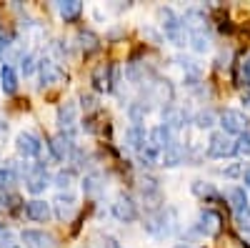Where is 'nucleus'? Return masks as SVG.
Returning a JSON list of instances; mask_svg holds the SVG:
<instances>
[{"mask_svg":"<svg viewBox=\"0 0 250 248\" xmlns=\"http://www.w3.org/2000/svg\"><path fill=\"white\" fill-rule=\"evenodd\" d=\"M0 208H5V193L0 191Z\"/></svg>","mask_w":250,"mask_h":248,"instance_id":"a19ab883","label":"nucleus"},{"mask_svg":"<svg viewBox=\"0 0 250 248\" xmlns=\"http://www.w3.org/2000/svg\"><path fill=\"white\" fill-rule=\"evenodd\" d=\"M25 216L33 221V223H48L53 211H50V203H45L43 198H33L25 203Z\"/></svg>","mask_w":250,"mask_h":248,"instance_id":"dca6fc26","label":"nucleus"},{"mask_svg":"<svg viewBox=\"0 0 250 248\" xmlns=\"http://www.w3.org/2000/svg\"><path fill=\"white\" fill-rule=\"evenodd\" d=\"M243 103H245V106H250V90L243 93Z\"/></svg>","mask_w":250,"mask_h":248,"instance_id":"ea45409f","label":"nucleus"},{"mask_svg":"<svg viewBox=\"0 0 250 248\" xmlns=\"http://www.w3.org/2000/svg\"><path fill=\"white\" fill-rule=\"evenodd\" d=\"M243 180H245V185L250 188V168H245V171H243Z\"/></svg>","mask_w":250,"mask_h":248,"instance_id":"58836bf2","label":"nucleus"},{"mask_svg":"<svg viewBox=\"0 0 250 248\" xmlns=\"http://www.w3.org/2000/svg\"><path fill=\"white\" fill-rule=\"evenodd\" d=\"M143 228L148 231L150 236H158V238L170 236L175 231V211L173 208H160L155 213H148L145 216Z\"/></svg>","mask_w":250,"mask_h":248,"instance_id":"f257e3e1","label":"nucleus"},{"mask_svg":"<svg viewBox=\"0 0 250 248\" xmlns=\"http://www.w3.org/2000/svg\"><path fill=\"white\" fill-rule=\"evenodd\" d=\"M0 86H3L5 95H15L18 93V73H15L13 66H3V70H0Z\"/></svg>","mask_w":250,"mask_h":248,"instance_id":"5701e85b","label":"nucleus"},{"mask_svg":"<svg viewBox=\"0 0 250 248\" xmlns=\"http://www.w3.org/2000/svg\"><path fill=\"white\" fill-rule=\"evenodd\" d=\"M75 151H78V148H75V138H73V135H68V133H55V135L50 138V153H53L55 160L70 163V158H73Z\"/></svg>","mask_w":250,"mask_h":248,"instance_id":"423d86ee","label":"nucleus"},{"mask_svg":"<svg viewBox=\"0 0 250 248\" xmlns=\"http://www.w3.org/2000/svg\"><path fill=\"white\" fill-rule=\"evenodd\" d=\"M235 156H250V131L235 138Z\"/></svg>","mask_w":250,"mask_h":248,"instance_id":"72a5a7b5","label":"nucleus"},{"mask_svg":"<svg viewBox=\"0 0 250 248\" xmlns=\"http://www.w3.org/2000/svg\"><path fill=\"white\" fill-rule=\"evenodd\" d=\"M220 126H223V133H228V135H243V133H248V128H250V120H248V115L243 113V111H235V108H225L223 113H220Z\"/></svg>","mask_w":250,"mask_h":248,"instance_id":"7ed1b4c3","label":"nucleus"},{"mask_svg":"<svg viewBox=\"0 0 250 248\" xmlns=\"http://www.w3.org/2000/svg\"><path fill=\"white\" fill-rule=\"evenodd\" d=\"M215 113L210 111V108H203V111H198L195 115H193V123H195V128H200V131H208V128H213L215 126Z\"/></svg>","mask_w":250,"mask_h":248,"instance_id":"c756f323","label":"nucleus"},{"mask_svg":"<svg viewBox=\"0 0 250 248\" xmlns=\"http://www.w3.org/2000/svg\"><path fill=\"white\" fill-rule=\"evenodd\" d=\"M190 191H193V196H198V198L205 201V203L220 198V193L215 191V185L208 183V180H193V183H190Z\"/></svg>","mask_w":250,"mask_h":248,"instance_id":"aec40b11","label":"nucleus"},{"mask_svg":"<svg viewBox=\"0 0 250 248\" xmlns=\"http://www.w3.org/2000/svg\"><path fill=\"white\" fill-rule=\"evenodd\" d=\"M5 133H8V120H5V118H0V138H3Z\"/></svg>","mask_w":250,"mask_h":248,"instance_id":"4c0bfd02","label":"nucleus"},{"mask_svg":"<svg viewBox=\"0 0 250 248\" xmlns=\"http://www.w3.org/2000/svg\"><path fill=\"white\" fill-rule=\"evenodd\" d=\"M135 158L140 165H145V168H153V165H160V151L153 146L150 140H145L143 146L135 151Z\"/></svg>","mask_w":250,"mask_h":248,"instance_id":"a211bd4d","label":"nucleus"},{"mask_svg":"<svg viewBox=\"0 0 250 248\" xmlns=\"http://www.w3.org/2000/svg\"><path fill=\"white\" fill-rule=\"evenodd\" d=\"M185 158H188V151H185L183 143L175 138L170 146L160 153V165H163V168H175V165L185 163Z\"/></svg>","mask_w":250,"mask_h":248,"instance_id":"ddd939ff","label":"nucleus"},{"mask_svg":"<svg viewBox=\"0 0 250 248\" xmlns=\"http://www.w3.org/2000/svg\"><path fill=\"white\" fill-rule=\"evenodd\" d=\"M53 208H55V216H58V221H70L73 218V213H75V208H78V203H75V196L73 193H58L55 198H53Z\"/></svg>","mask_w":250,"mask_h":248,"instance_id":"4468645a","label":"nucleus"},{"mask_svg":"<svg viewBox=\"0 0 250 248\" xmlns=\"http://www.w3.org/2000/svg\"><path fill=\"white\" fill-rule=\"evenodd\" d=\"M148 88H150V100L155 103H163V106H170V100H173V86H170V80H163V78H153L148 83Z\"/></svg>","mask_w":250,"mask_h":248,"instance_id":"2eb2a0df","label":"nucleus"},{"mask_svg":"<svg viewBox=\"0 0 250 248\" xmlns=\"http://www.w3.org/2000/svg\"><path fill=\"white\" fill-rule=\"evenodd\" d=\"M115 248H120V246H115Z\"/></svg>","mask_w":250,"mask_h":248,"instance_id":"37998d69","label":"nucleus"},{"mask_svg":"<svg viewBox=\"0 0 250 248\" xmlns=\"http://www.w3.org/2000/svg\"><path fill=\"white\" fill-rule=\"evenodd\" d=\"M155 18H158V23H160L163 33L170 30V28H175V25L180 23V18L175 15V10H173V8H165V5H160V8L155 10Z\"/></svg>","mask_w":250,"mask_h":248,"instance_id":"393cba45","label":"nucleus"},{"mask_svg":"<svg viewBox=\"0 0 250 248\" xmlns=\"http://www.w3.org/2000/svg\"><path fill=\"white\" fill-rule=\"evenodd\" d=\"M240 80L245 83V86H248V90H250V55L243 60V63H240Z\"/></svg>","mask_w":250,"mask_h":248,"instance_id":"c9c22d12","label":"nucleus"},{"mask_svg":"<svg viewBox=\"0 0 250 248\" xmlns=\"http://www.w3.org/2000/svg\"><path fill=\"white\" fill-rule=\"evenodd\" d=\"M208 156L210 158H230V156H235V140L223 131L213 133L210 140H208Z\"/></svg>","mask_w":250,"mask_h":248,"instance_id":"0eeeda50","label":"nucleus"},{"mask_svg":"<svg viewBox=\"0 0 250 248\" xmlns=\"http://www.w3.org/2000/svg\"><path fill=\"white\" fill-rule=\"evenodd\" d=\"M23 180H25V188H28L33 196L43 193L48 185H50V173H48V168H45V163H33Z\"/></svg>","mask_w":250,"mask_h":248,"instance_id":"20e7f679","label":"nucleus"},{"mask_svg":"<svg viewBox=\"0 0 250 248\" xmlns=\"http://www.w3.org/2000/svg\"><path fill=\"white\" fill-rule=\"evenodd\" d=\"M190 48L195 50V53H205V50H210V33L208 30H195V33H190Z\"/></svg>","mask_w":250,"mask_h":248,"instance_id":"c85d7f7f","label":"nucleus"},{"mask_svg":"<svg viewBox=\"0 0 250 248\" xmlns=\"http://www.w3.org/2000/svg\"><path fill=\"white\" fill-rule=\"evenodd\" d=\"M15 151H18V156H23L25 160L28 158H38L40 151H43V143H40V138L35 133L23 131V133L15 135Z\"/></svg>","mask_w":250,"mask_h":248,"instance_id":"1a4fd4ad","label":"nucleus"},{"mask_svg":"<svg viewBox=\"0 0 250 248\" xmlns=\"http://www.w3.org/2000/svg\"><path fill=\"white\" fill-rule=\"evenodd\" d=\"M195 228H198V233H200V236H205V238H215V236L220 233V228H223V218H220V213H218V211L203 208V211H200V216H198Z\"/></svg>","mask_w":250,"mask_h":248,"instance_id":"6e6552de","label":"nucleus"},{"mask_svg":"<svg viewBox=\"0 0 250 248\" xmlns=\"http://www.w3.org/2000/svg\"><path fill=\"white\" fill-rule=\"evenodd\" d=\"M20 70H23V75H33L38 70V58L35 53H25L23 58H20Z\"/></svg>","mask_w":250,"mask_h":248,"instance_id":"2f4dec72","label":"nucleus"},{"mask_svg":"<svg viewBox=\"0 0 250 248\" xmlns=\"http://www.w3.org/2000/svg\"><path fill=\"white\" fill-rule=\"evenodd\" d=\"M235 221H238V228H240L245 236H250V208L238 211V213H235Z\"/></svg>","mask_w":250,"mask_h":248,"instance_id":"f704fd0d","label":"nucleus"},{"mask_svg":"<svg viewBox=\"0 0 250 248\" xmlns=\"http://www.w3.org/2000/svg\"><path fill=\"white\" fill-rule=\"evenodd\" d=\"M38 75H40V88H53V86H62L68 80V73L60 63L50 58H43L38 63Z\"/></svg>","mask_w":250,"mask_h":248,"instance_id":"f03ea898","label":"nucleus"},{"mask_svg":"<svg viewBox=\"0 0 250 248\" xmlns=\"http://www.w3.org/2000/svg\"><path fill=\"white\" fill-rule=\"evenodd\" d=\"M228 178H235V176H240L243 171H240V165H230V168H228V171H223Z\"/></svg>","mask_w":250,"mask_h":248,"instance_id":"e433bc0d","label":"nucleus"},{"mask_svg":"<svg viewBox=\"0 0 250 248\" xmlns=\"http://www.w3.org/2000/svg\"><path fill=\"white\" fill-rule=\"evenodd\" d=\"M58 126H60V133L75 135V128H78V106H75V100L60 103V108H58Z\"/></svg>","mask_w":250,"mask_h":248,"instance_id":"9d476101","label":"nucleus"},{"mask_svg":"<svg viewBox=\"0 0 250 248\" xmlns=\"http://www.w3.org/2000/svg\"><path fill=\"white\" fill-rule=\"evenodd\" d=\"M90 80H93V88H95L98 93L110 90V86H113V66H110V63H98V66L93 68Z\"/></svg>","mask_w":250,"mask_h":248,"instance_id":"f3484780","label":"nucleus"},{"mask_svg":"<svg viewBox=\"0 0 250 248\" xmlns=\"http://www.w3.org/2000/svg\"><path fill=\"white\" fill-rule=\"evenodd\" d=\"M175 248H193V246H175Z\"/></svg>","mask_w":250,"mask_h":248,"instance_id":"79ce46f5","label":"nucleus"},{"mask_svg":"<svg viewBox=\"0 0 250 248\" xmlns=\"http://www.w3.org/2000/svg\"><path fill=\"white\" fill-rule=\"evenodd\" d=\"M103 191H105V178H103L100 173H88L85 178H83V193H85L88 198H98Z\"/></svg>","mask_w":250,"mask_h":248,"instance_id":"6ab92c4d","label":"nucleus"},{"mask_svg":"<svg viewBox=\"0 0 250 248\" xmlns=\"http://www.w3.org/2000/svg\"><path fill=\"white\" fill-rule=\"evenodd\" d=\"M148 100H133L130 108H128V115H130V123L133 126H140V123L145 120V115L150 113V106H145Z\"/></svg>","mask_w":250,"mask_h":248,"instance_id":"cd10ccee","label":"nucleus"},{"mask_svg":"<svg viewBox=\"0 0 250 248\" xmlns=\"http://www.w3.org/2000/svg\"><path fill=\"white\" fill-rule=\"evenodd\" d=\"M185 123H188V113H185V108L175 106V103H170V106H165V108H163V126L168 128L173 135H178V133L185 128Z\"/></svg>","mask_w":250,"mask_h":248,"instance_id":"9b49d317","label":"nucleus"},{"mask_svg":"<svg viewBox=\"0 0 250 248\" xmlns=\"http://www.w3.org/2000/svg\"><path fill=\"white\" fill-rule=\"evenodd\" d=\"M18 180H20V176H18V171H15L13 160H10V163H5L3 168H0V191L13 188V185H15Z\"/></svg>","mask_w":250,"mask_h":248,"instance_id":"bb28decb","label":"nucleus"},{"mask_svg":"<svg viewBox=\"0 0 250 248\" xmlns=\"http://www.w3.org/2000/svg\"><path fill=\"white\" fill-rule=\"evenodd\" d=\"M145 140H148V133H145L143 126H130L128 131H125V146L133 148V151H138Z\"/></svg>","mask_w":250,"mask_h":248,"instance_id":"b1692460","label":"nucleus"},{"mask_svg":"<svg viewBox=\"0 0 250 248\" xmlns=\"http://www.w3.org/2000/svg\"><path fill=\"white\" fill-rule=\"evenodd\" d=\"M225 198H228V203L233 205V211H235V213L243 211V208H248V196H245V188H240V185H233V188H228Z\"/></svg>","mask_w":250,"mask_h":248,"instance_id":"a878e982","label":"nucleus"},{"mask_svg":"<svg viewBox=\"0 0 250 248\" xmlns=\"http://www.w3.org/2000/svg\"><path fill=\"white\" fill-rule=\"evenodd\" d=\"M73 178H75V168H62V171H58L55 173V185H58V188H70V185H73Z\"/></svg>","mask_w":250,"mask_h":248,"instance_id":"7c9ffc66","label":"nucleus"},{"mask_svg":"<svg viewBox=\"0 0 250 248\" xmlns=\"http://www.w3.org/2000/svg\"><path fill=\"white\" fill-rule=\"evenodd\" d=\"M58 13L65 23H73V20L83 13V3L80 0H60L58 3Z\"/></svg>","mask_w":250,"mask_h":248,"instance_id":"412c9836","label":"nucleus"},{"mask_svg":"<svg viewBox=\"0 0 250 248\" xmlns=\"http://www.w3.org/2000/svg\"><path fill=\"white\" fill-rule=\"evenodd\" d=\"M20 241L28 248H55V236L48 231H38V228H25L20 233Z\"/></svg>","mask_w":250,"mask_h":248,"instance_id":"f8f14e48","label":"nucleus"},{"mask_svg":"<svg viewBox=\"0 0 250 248\" xmlns=\"http://www.w3.org/2000/svg\"><path fill=\"white\" fill-rule=\"evenodd\" d=\"M110 211H113V216H115L120 223H133V221H138V203H135L128 193H118L115 201H113V205H110Z\"/></svg>","mask_w":250,"mask_h":248,"instance_id":"39448f33","label":"nucleus"},{"mask_svg":"<svg viewBox=\"0 0 250 248\" xmlns=\"http://www.w3.org/2000/svg\"><path fill=\"white\" fill-rule=\"evenodd\" d=\"M80 108L85 111V113H95V111H98V95L83 93V95H80Z\"/></svg>","mask_w":250,"mask_h":248,"instance_id":"473e14b6","label":"nucleus"},{"mask_svg":"<svg viewBox=\"0 0 250 248\" xmlns=\"http://www.w3.org/2000/svg\"><path fill=\"white\" fill-rule=\"evenodd\" d=\"M78 45H80L83 53H98V50H100V38H98L93 30L83 28V30L78 33Z\"/></svg>","mask_w":250,"mask_h":248,"instance_id":"4be33fe9","label":"nucleus"}]
</instances>
